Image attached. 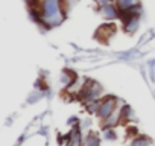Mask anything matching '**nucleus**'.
<instances>
[{"label": "nucleus", "instance_id": "obj_1", "mask_svg": "<svg viewBox=\"0 0 155 146\" xmlns=\"http://www.w3.org/2000/svg\"><path fill=\"white\" fill-rule=\"evenodd\" d=\"M37 8L43 18L41 26L49 28V29L59 26L67 15L62 0H40Z\"/></svg>", "mask_w": 155, "mask_h": 146}, {"label": "nucleus", "instance_id": "obj_2", "mask_svg": "<svg viewBox=\"0 0 155 146\" xmlns=\"http://www.w3.org/2000/svg\"><path fill=\"white\" fill-rule=\"evenodd\" d=\"M102 96H104V88L101 87V84L88 79L87 81V85H85V88H84V91H82V95H81L79 99L84 104H88V102L102 99Z\"/></svg>", "mask_w": 155, "mask_h": 146}, {"label": "nucleus", "instance_id": "obj_3", "mask_svg": "<svg viewBox=\"0 0 155 146\" xmlns=\"http://www.w3.org/2000/svg\"><path fill=\"white\" fill-rule=\"evenodd\" d=\"M119 107V101L114 98V96H107V98H104L102 101H101V107H99V110H97V117L101 119V120H104V119H107L116 108Z\"/></svg>", "mask_w": 155, "mask_h": 146}, {"label": "nucleus", "instance_id": "obj_4", "mask_svg": "<svg viewBox=\"0 0 155 146\" xmlns=\"http://www.w3.org/2000/svg\"><path fill=\"white\" fill-rule=\"evenodd\" d=\"M87 81H88V79H85V78L76 76V78L65 87V91H67L71 98H78V99H79L81 95H82V91H84V88H85V85H87Z\"/></svg>", "mask_w": 155, "mask_h": 146}, {"label": "nucleus", "instance_id": "obj_5", "mask_svg": "<svg viewBox=\"0 0 155 146\" xmlns=\"http://www.w3.org/2000/svg\"><path fill=\"white\" fill-rule=\"evenodd\" d=\"M122 23H123V29L126 34L132 35L138 31V26H140V15H131V17H125L122 18Z\"/></svg>", "mask_w": 155, "mask_h": 146}, {"label": "nucleus", "instance_id": "obj_6", "mask_svg": "<svg viewBox=\"0 0 155 146\" xmlns=\"http://www.w3.org/2000/svg\"><path fill=\"white\" fill-rule=\"evenodd\" d=\"M99 12L104 18L107 20H116V18H120V9L116 3H111V5H107V6H102L99 8Z\"/></svg>", "mask_w": 155, "mask_h": 146}, {"label": "nucleus", "instance_id": "obj_7", "mask_svg": "<svg viewBox=\"0 0 155 146\" xmlns=\"http://www.w3.org/2000/svg\"><path fill=\"white\" fill-rule=\"evenodd\" d=\"M102 123H104L102 126H113V128L120 125L122 123V107H117L107 119L102 120Z\"/></svg>", "mask_w": 155, "mask_h": 146}, {"label": "nucleus", "instance_id": "obj_8", "mask_svg": "<svg viewBox=\"0 0 155 146\" xmlns=\"http://www.w3.org/2000/svg\"><path fill=\"white\" fill-rule=\"evenodd\" d=\"M116 28L114 25H104L99 28V31L96 32V38H99L101 41H107V38H111L114 34Z\"/></svg>", "mask_w": 155, "mask_h": 146}, {"label": "nucleus", "instance_id": "obj_9", "mask_svg": "<svg viewBox=\"0 0 155 146\" xmlns=\"http://www.w3.org/2000/svg\"><path fill=\"white\" fill-rule=\"evenodd\" d=\"M140 3V0H116V5L119 6L120 11H125V9H129L135 5Z\"/></svg>", "mask_w": 155, "mask_h": 146}, {"label": "nucleus", "instance_id": "obj_10", "mask_svg": "<svg viewBox=\"0 0 155 146\" xmlns=\"http://www.w3.org/2000/svg\"><path fill=\"white\" fill-rule=\"evenodd\" d=\"M99 143H101V140H99L97 134L88 132V134L84 135V143H82V144H87V146H97Z\"/></svg>", "mask_w": 155, "mask_h": 146}, {"label": "nucleus", "instance_id": "obj_11", "mask_svg": "<svg viewBox=\"0 0 155 146\" xmlns=\"http://www.w3.org/2000/svg\"><path fill=\"white\" fill-rule=\"evenodd\" d=\"M74 78H76V75H74L73 71H70V70H64V73L61 75V82H62L64 87H67Z\"/></svg>", "mask_w": 155, "mask_h": 146}, {"label": "nucleus", "instance_id": "obj_12", "mask_svg": "<svg viewBox=\"0 0 155 146\" xmlns=\"http://www.w3.org/2000/svg\"><path fill=\"white\" fill-rule=\"evenodd\" d=\"M104 138L105 140H116L117 138V134H116L113 126H104Z\"/></svg>", "mask_w": 155, "mask_h": 146}, {"label": "nucleus", "instance_id": "obj_13", "mask_svg": "<svg viewBox=\"0 0 155 146\" xmlns=\"http://www.w3.org/2000/svg\"><path fill=\"white\" fill-rule=\"evenodd\" d=\"M132 144H150L152 143V140L150 138H147L146 135H135L134 138H132V141H131Z\"/></svg>", "mask_w": 155, "mask_h": 146}, {"label": "nucleus", "instance_id": "obj_14", "mask_svg": "<svg viewBox=\"0 0 155 146\" xmlns=\"http://www.w3.org/2000/svg\"><path fill=\"white\" fill-rule=\"evenodd\" d=\"M101 101H102V99H99V101H93V102L85 104L87 111H88V113H97V110H99V107H101Z\"/></svg>", "mask_w": 155, "mask_h": 146}, {"label": "nucleus", "instance_id": "obj_15", "mask_svg": "<svg viewBox=\"0 0 155 146\" xmlns=\"http://www.w3.org/2000/svg\"><path fill=\"white\" fill-rule=\"evenodd\" d=\"M97 8H102V6H107V5H111V3H116V0H94Z\"/></svg>", "mask_w": 155, "mask_h": 146}, {"label": "nucleus", "instance_id": "obj_16", "mask_svg": "<svg viewBox=\"0 0 155 146\" xmlns=\"http://www.w3.org/2000/svg\"><path fill=\"white\" fill-rule=\"evenodd\" d=\"M41 98H43V93H34V95L29 96V101H28V102H29V104H34V102H38Z\"/></svg>", "mask_w": 155, "mask_h": 146}]
</instances>
